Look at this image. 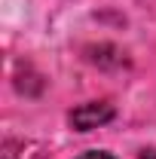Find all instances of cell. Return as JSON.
Instances as JSON below:
<instances>
[{
	"mask_svg": "<svg viewBox=\"0 0 156 159\" xmlns=\"http://www.w3.org/2000/svg\"><path fill=\"white\" fill-rule=\"evenodd\" d=\"M117 116V110H113V104L110 101H89V104H80L71 110V125L77 129V132H92L98 125H104V122H110V119Z\"/></svg>",
	"mask_w": 156,
	"mask_h": 159,
	"instance_id": "obj_1",
	"label": "cell"
},
{
	"mask_svg": "<svg viewBox=\"0 0 156 159\" xmlns=\"http://www.w3.org/2000/svg\"><path fill=\"white\" fill-rule=\"evenodd\" d=\"M141 159H156V150H144V153H141Z\"/></svg>",
	"mask_w": 156,
	"mask_h": 159,
	"instance_id": "obj_3",
	"label": "cell"
},
{
	"mask_svg": "<svg viewBox=\"0 0 156 159\" xmlns=\"http://www.w3.org/2000/svg\"><path fill=\"white\" fill-rule=\"evenodd\" d=\"M77 159H117V156H110V153H104V150H89V153H83V156Z\"/></svg>",
	"mask_w": 156,
	"mask_h": 159,
	"instance_id": "obj_2",
	"label": "cell"
}]
</instances>
